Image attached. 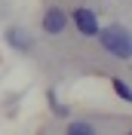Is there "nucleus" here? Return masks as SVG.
Segmentation results:
<instances>
[{
  "mask_svg": "<svg viewBox=\"0 0 132 135\" xmlns=\"http://www.w3.org/2000/svg\"><path fill=\"white\" fill-rule=\"evenodd\" d=\"M98 37H101V46H105L114 59L126 61L132 55V40H129V31H126V28L111 25V28H105V31H98Z\"/></svg>",
  "mask_w": 132,
  "mask_h": 135,
  "instance_id": "nucleus-1",
  "label": "nucleus"
},
{
  "mask_svg": "<svg viewBox=\"0 0 132 135\" xmlns=\"http://www.w3.org/2000/svg\"><path fill=\"white\" fill-rule=\"evenodd\" d=\"M74 25H77V31H80L83 37H98V18H95L92 9L77 6L74 9Z\"/></svg>",
  "mask_w": 132,
  "mask_h": 135,
  "instance_id": "nucleus-2",
  "label": "nucleus"
},
{
  "mask_svg": "<svg viewBox=\"0 0 132 135\" xmlns=\"http://www.w3.org/2000/svg\"><path fill=\"white\" fill-rule=\"evenodd\" d=\"M65 25H68V16L58 6H49V9H46V16H43V31H46V34H62Z\"/></svg>",
  "mask_w": 132,
  "mask_h": 135,
  "instance_id": "nucleus-3",
  "label": "nucleus"
},
{
  "mask_svg": "<svg viewBox=\"0 0 132 135\" xmlns=\"http://www.w3.org/2000/svg\"><path fill=\"white\" fill-rule=\"evenodd\" d=\"M6 43L12 46V49H18V52H25V49H31V37H28V31H22V28H9L6 31Z\"/></svg>",
  "mask_w": 132,
  "mask_h": 135,
  "instance_id": "nucleus-4",
  "label": "nucleus"
},
{
  "mask_svg": "<svg viewBox=\"0 0 132 135\" xmlns=\"http://www.w3.org/2000/svg\"><path fill=\"white\" fill-rule=\"evenodd\" d=\"M68 132H71V135H92V132H95V126H92V123H71Z\"/></svg>",
  "mask_w": 132,
  "mask_h": 135,
  "instance_id": "nucleus-5",
  "label": "nucleus"
},
{
  "mask_svg": "<svg viewBox=\"0 0 132 135\" xmlns=\"http://www.w3.org/2000/svg\"><path fill=\"white\" fill-rule=\"evenodd\" d=\"M111 83H114V92L120 95L123 101H129V98H132V92H129V86H126V80H120V77H117V80H111Z\"/></svg>",
  "mask_w": 132,
  "mask_h": 135,
  "instance_id": "nucleus-6",
  "label": "nucleus"
}]
</instances>
